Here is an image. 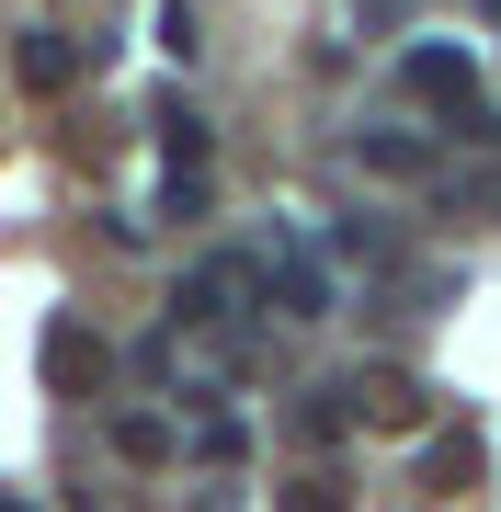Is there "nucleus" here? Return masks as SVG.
<instances>
[{"mask_svg":"<svg viewBox=\"0 0 501 512\" xmlns=\"http://www.w3.org/2000/svg\"><path fill=\"white\" fill-rule=\"evenodd\" d=\"M46 387H57V399H103V387H114V353H103V330L57 319V330H46Z\"/></svg>","mask_w":501,"mask_h":512,"instance_id":"7ed1b4c3","label":"nucleus"},{"mask_svg":"<svg viewBox=\"0 0 501 512\" xmlns=\"http://www.w3.org/2000/svg\"><path fill=\"white\" fill-rule=\"evenodd\" d=\"M274 512H353V490H342V467H297L274 490Z\"/></svg>","mask_w":501,"mask_h":512,"instance_id":"423d86ee","label":"nucleus"},{"mask_svg":"<svg viewBox=\"0 0 501 512\" xmlns=\"http://www.w3.org/2000/svg\"><path fill=\"white\" fill-rule=\"evenodd\" d=\"M365 171H433V137H353Z\"/></svg>","mask_w":501,"mask_h":512,"instance_id":"6e6552de","label":"nucleus"},{"mask_svg":"<svg viewBox=\"0 0 501 512\" xmlns=\"http://www.w3.org/2000/svg\"><path fill=\"white\" fill-rule=\"evenodd\" d=\"M114 456H126V467H160L171 456V421L160 410H114Z\"/></svg>","mask_w":501,"mask_h":512,"instance_id":"0eeeda50","label":"nucleus"},{"mask_svg":"<svg viewBox=\"0 0 501 512\" xmlns=\"http://www.w3.org/2000/svg\"><path fill=\"white\" fill-rule=\"evenodd\" d=\"M194 456H217V467H228V456H251V433H240L228 410H205V421H194Z\"/></svg>","mask_w":501,"mask_h":512,"instance_id":"1a4fd4ad","label":"nucleus"},{"mask_svg":"<svg viewBox=\"0 0 501 512\" xmlns=\"http://www.w3.org/2000/svg\"><path fill=\"white\" fill-rule=\"evenodd\" d=\"M479 467H490V456H479V433H467V421H456V433H433V444H422V490H433V501L479 490Z\"/></svg>","mask_w":501,"mask_h":512,"instance_id":"39448f33","label":"nucleus"},{"mask_svg":"<svg viewBox=\"0 0 501 512\" xmlns=\"http://www.w3.org/2000/svg\"><path fill=\"white\" fill-rule=\"evenodd\" d=\"M12 80H23V92H69V80H80V35H57V23H35V35L12 46Z\"/></svg>","mask_w":501,"mask_h":512,"instance_id":"20e7f679","label":"nucleus"},{"mask_svg":"<svg viewBox=\"0 0 501 512\" xmlns=\"http://www.w3.org/2000/svg\"><path fill=\"white\" fill-rule=\"evenodd\" d=\"M342 410L365 421V433H422V421H433V399H422V376H410V365H365V376L342 387Z\"/></svg>","mask_w":501,"mask_h":512,"instance_id":"f03ea898","label":"nucleus"},{"mask_svg":"<svg viewBox=\"0 0 501 512\" xmlns=\"http://www.w3.org/2000/svg\"><path fill=\"white\" fill-rule=\"evenodd\" d=\"M410 103H433V114H445V126H467V137L490 126V103H479V57H467V46H410Z\"/></svg>","mask_w":501,"mask_h":512,"instance_id":"f257e3e1","label":"nucleus"},{"mask_svg":"<svg viewBox=\"0 0 501 512\" xmlns=\"http://www.w3.org/2000/svg\"><path fill=\"white\" fill-rule=\"evenodd\" d=\"M0 512H35V501H0Z\"/></svg>","mask_w":501,"mask_h":512,"instance_id":"9d476101","label":"nucleus"}]
</instances>
